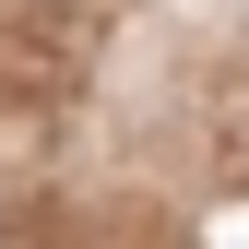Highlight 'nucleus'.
Listing matches in <instances>:
<instances>
[{
	"mask_svg": "<svg viewBox=\"0 0 249 249\" xmlns=\"http://www.w3.org/2000/svg\"><path fill=\"white\" fill-rule=\"evenodd\" d=\"M0 249H24V237H0Z\"/></svg>",
	"mask_w": 249,
	"mask_h": 249,
	"instance_id": "1",
	"label": "nucleus"
}]
</instances>
